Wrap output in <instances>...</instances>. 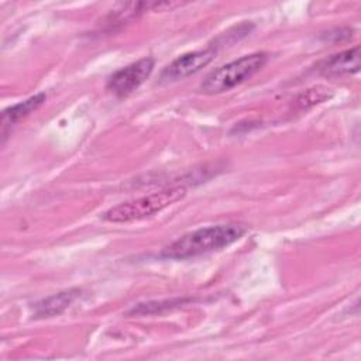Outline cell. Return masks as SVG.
<instances>
[{
  "label": "cell",
  "mask_w": 361,
  "mask_h": 361,
  "mask_svg": "<svg viewBox=\"0 0 361 361\" xmlns=\"http://www.w3.org/2000/svg\"><path fill=\"white\" fill-rule=\"evenodd\" d=\"M360 71V47L334 54L316 65V72L326 78H341Z\"/></svg>",
  "instance_id": "cell-6"
},
{
  "label": "cell",
  "mask_w": 361,
  "mask_h": 361,
  "mask_svg": "<svg viewBox=\"0 0 361 361\" xmlns=\"http://www.w3.org/2000/svg\"><path fill=\"white\" fill-rule=\"evenodd\" d=\"M82 290L79 288H71L47 296L34 303V317H54L63 313L79 296Z\"/></svg>",
  "instance_id": "cell-7"
},
{
  "label": "cell",
  "mask_w": 361,
  "mask_h": 361,
  "mask_svg": "<svg viewBox=\"0 0 361 361\" xmlns=\"http://www.w3.org/2000/svg\"><path fill=\"white\" fill-rule=\"evenodd\" d=\"M267 58L265 52H254L216 68L203 79L200 92L204 94H219L231 90L259 72L267 63Z\"/></svg>",
  "instance_id": "cell-3"
},
{
  "label": "cell",
  "mask_w": 361,
  "mask_h": 361,
  "mask_svg": "<svg viewBox=\"0 0 361 361\" xmlns=\"http://www.w3.org/2000/svg\"><path fill=\"white\" fill-rule=\"evenodd\" d=\"M244 233L245 227L241 224H216L200 227L165 245L159 255L166 259H188L200 257L231 245L240 240Z\"/></svg>",
  "instance_id": "cell-1"
},
{
  "label": "cell",
  "mask_w": 361,
  "mask_h": 361,
  "mask_svg": "<svg viewBox=\"0 0 361 361\" xmlns=\"http://www.w3.org/2000/svg\"><path fill=\"white\" fill-rule=\"evenodd\" d=\"M189 299H171V300H162V302H148V303H138L130 310V314H152V313H161L164 310L176 307L179 305L186 303Z\"/></svg>",
  "instance_id": "cell-9"
},
{
  "label": "cell",
  "mask_w": 361,
  "mask_h": 361,
  "mask_svg": "<svg viewBox=\"0 0 361 361\" xmlns=\"http://www.w3.org/2000/svg\"><path fill=\"white\" fill-rule=\"evenodd\" d=\"M47 99V94L44 92L37 93L31 97H28L24 102H20L14 106H10L3 110L1 113V134H3V141L6 138L7 131L14 127L20 120L35 111Z\"/></svg>",
  "instance_id": "cell-8"
},
{
  "label": "cell",
  "mask_w": 361,
  "mask_h": 361,
  "mask_svg": "<svg viewBox=\"0 0 361 361\" xmlns=\"http://www.w3.org/2000/svg\"><path fill=\"white\" fill-rule=\"evenodd\" d=\"M154 65V58L145 56L116 71L107 80V89L117 97L128 96L149 78Z\"/></svg>",
  "instance_id": "cell-4"
},
{
  "label": "cell",
  "mask_w": 361,
  "mask_h": 361,
  "mask_svg": "<svg viewBox=\"0 0 361 361\" xmlns=\"http://www.w3.org/2000/svg\"><path fill=\"white\" fill-rule=\"evenodd\" d=\"M219 45L212 44L204 49L186 52L176 59H173L165 69L161 72V80L162 82H175L185 79L190 75H195L204 66H207L217 55Z\"/></svg>",
  "instance_id": "cell-5"
},
{
  "label": "cell",
  "mask_w": 361,
  "mask_h": 361,
  "mask_svg": "<svg viewBox=\"0 0 361 361\" xmlns=\"http://www.w3.org/2000/svg\"><path fill=\"white\" fill-rule=\"evenodd\" d=\"M185 196L186 189L183 186L166 188L113 206L102 214V219L110 223H128L142 220L162 212L168 206L182 200Z\"/></svg>",
  "instance_id": "cell-2"
}]
</instances>
